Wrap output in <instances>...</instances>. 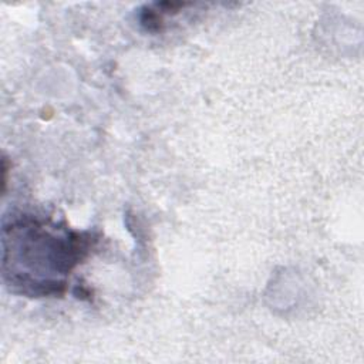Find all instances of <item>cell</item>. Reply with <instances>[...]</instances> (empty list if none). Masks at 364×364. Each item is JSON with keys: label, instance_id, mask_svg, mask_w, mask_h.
<instances>
[{"label": "cell", "instance_id": "6da1fadb", "mask_svg": "<svg viewBox=\"0 0 364 364\" xmlns=\"http://www.w3.org/2000/svg\"><path fill=\"white\" fill-rule=\"evenodd\" d=\"M3 277L10 290L44 297L64 291L87 255L90 236L51 220L21 215L3 226Z\"/></svg>", "mask_w": 364, "mask_h": 364}]
</instances>
